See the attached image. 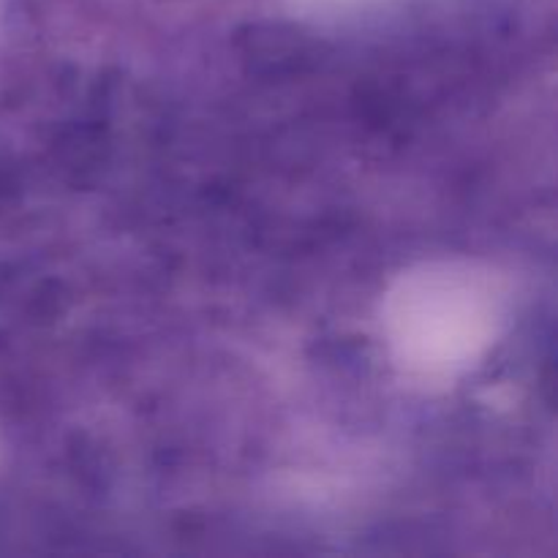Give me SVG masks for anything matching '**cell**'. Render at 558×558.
Returning a JSON list of instances; mask_svg holds the SVG:
<instances>
[{
    "instance_id": "6da1fadb",
    "label": "cell",
    "mask_w": 558,
    "mask_h": 558,
    "mask_svg": "<svg viewBox=\"0 0 558 558\" xmlns=\"http://www.w3.org/2000/svg\"><path fill=\"white\" fill-rule=\"evenodd\" d=\"M505 289L469 262H430L403 272L385 300V336L407 371L447 379L472 368L505 322Z\"/></svg>"
}]
</instances>
